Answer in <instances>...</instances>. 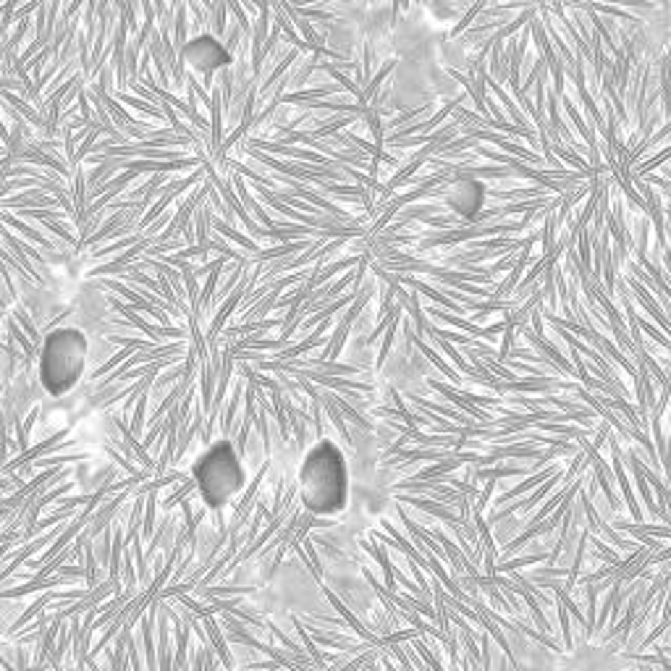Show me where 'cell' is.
Segmentation results:
<instances>
[{
  "mask_svg": "<svg viewBox=\"0 0 671 671\" xmlns=\"http://www.w3.org/2000/svg\"><path fill=\"white\" fill-rule=\"evenodd\" d=\"M187 60L197 71H215L228 60V53L212 37H197L194 42H189Z\"/></svg>",
  "mask_w": 671,
  "mask_h": 671,
  "instance_id": "cell-4",
  "label": "cell"
},
{
  "mask_svg": "<svg viewBox=\"0 0 671 671\" xmlns=\"http://www.w3.org/2000/svg\"><path fill=\"white\" fill-rule=\"evenodd\" d=\"M192 477L197 483L202 501L210 509L231 504V498L244 488V480H247L236 451L226 441H218L202 451L197 461L192 464Z\"/></svg>",
  "mask_w": 671,
  "mask_h": 671,
  "instance_id": "cell-3",
  "label": "cell"
},
{
  "mask_svg": "<svg viewBox=\"0 0 671 671\" xmlns=\"http://www.w3.org/2000/svg\"><path fill=\"white\" fill-rule=\"evenodd\" d=\"M87 357H90V341L84 330L74 325L53 328L42 339L40 359H37V377L42 389L56 399L69 396L87 373Z\"/></svg>",
  "mask_w": 671,
  "mask_h": 671,
  "instance_id": "cell-1",
  "label": "cell"
},
{
  "mask_svg": "<svg viewBox=\"0 0 671 671\" xmlns=\"http://www.w3.org/2000/svg\"><path fill=\"white\" fill-rule=\"evenodd\" d=\"M299 491L305 507L315 514H336L346 507L349 472L333 443L323 441L305 457L299 467Z\"/></svg>",
  "mask_w": 671,
  "mask_h": 671,
  "instance_id": "cell-2",
  "label": "cell"
}]
</instances>
